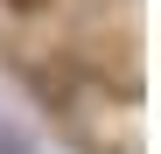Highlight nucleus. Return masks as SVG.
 <instances>
[{"instance_id":"1","label":"nucleus","mask_w":161,"mask_h":154,"mask_svg":"<svg viewBox=\"0 0 161 154\" xmlns=\"http://www.w3.org/2000/svg\"><path fill=\"white\" fill-rule=\"evenodd\" d=\"M7 7H14V14H42L49 0H7Z\"/></svg>"}]
</instances>
